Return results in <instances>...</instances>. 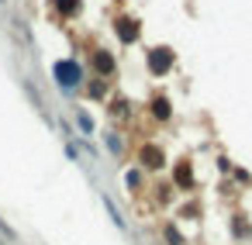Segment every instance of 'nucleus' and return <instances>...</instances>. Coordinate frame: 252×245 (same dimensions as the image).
Instances as JSON below:
<instances>
[{"mask_svg":"<svg viewBox=\"0 0 252 245\" xmlns=\"http://www.w3.org/2000/svg\"><path fill=\"white\" fill-rule=\"evenodd\" d=\"M55 73H59V83H66V87H73V83H76V76H80L73 62H66V66H55Z\"/></svg>","mask_w":252,"mask_h":245,"instance_id":"1","label":"nucleus"}]
</instances>
